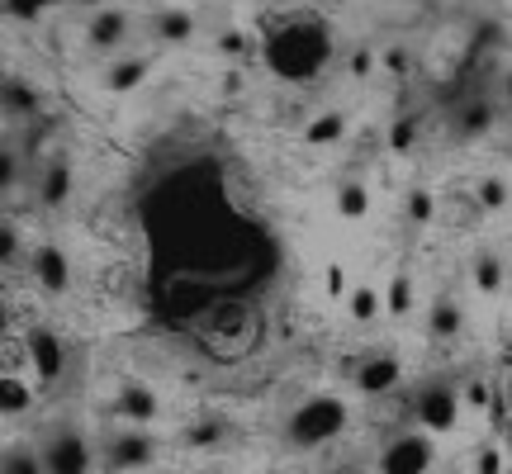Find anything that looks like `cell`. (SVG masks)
Masks as SVG:
<instances>
[{
	"label": "cell",
	"mask_w": 512,
	"mask_h": 474,
	"mask_svg": "<svg viewBox=\"0 0 512 474\" xmlns=\"http://www.w3.org/2000/svg\"><path fill=\"white\" fill-rule=\"evenodd\" d=\"M351 422V408L347 399H337V394H313L304 399L299 408H290V418H285V446L290 451H318V446H328L347 432Z\"/></svg>",
	"instance_id": "6da1fadb"
},
{
	"label": "cell",
	"mask_w": 512,
	"mask_h": 474,
	"mask_svg": "<svg viewBox=\"0 0 512 474\" xmlns=\"http://www.w3.org/2000/svg\"><path fill=\"white\" fill-rule=\"evenodd\" d=\"M38 451H43V465L48 474H91L95 470V446L91 437L76 427V422H57L48 427V437L38 441Z\"/></svg>",
	"instance_id": "7a4b0ae2"
},
{
	"label": "cell",
	"mask_w": 512,
	"mask_h": 474,
	"mask_svg": "<svg viewBox=\"0 0 512 474\" xmlns=\"http://www.w3.org/2000/svg\"><path fill=\"white\" fill-rule=\"evenodd\" d=\"M460 408H465L460 389L451 380H441V375L418 384V394H413V418L422 422V432H451L460 422Z\"/></svg>",
	"instance_id": "3957f363"
},
{
	"label": "cell",
	"mask_w": 512,
	"mask_h": 474,
	"mask_svg": "<svg viewBox=\"0 0 512 474\" xmlns=\"http://www.w3.org/2000/svg\"><path fill=\"white\" fill-rule=\"evenodd\" d=\"M152 460H157V441L143 427H124V432L105 437V446H100V465L110 474H143Z\"/></svg>",
	"instance_id": "277c9868"
},
{
	"label": "cell",
	"mask_w": 512,
	"mask_h": 474,
	"mask_svg": "<svg viewBox=\"0 0 512 474\" xmlns=\"http://www.w3.org/2000/svg\"><path fill=\"white\" fill-rule=\"evenodd\" d=\"M432 460H437V451H432L427 432H399V437L384 441L375 465H380V474H427Z\"/></svg>",
	"instance_id": "5b68a950"
},
{
	"label": "cell",
	"mask_w": 512,
	"mask_h": 474,
	"mask_svg": "<svg viewBox=\"0 0 512 474\" xmlns=\"http://www.w3.org/2000/svg\"><path fill=\"white\" fill-rule=\"evenodd\" d=\"M351 380H356L361 394H389V389L403 380V365L394 351H370L366 361L351 370Z\"/></svg>",
	"instance_id": "8992f818"
},
{
	"label": "cell",
	"mask_w": 512,
	"mask_h": 474,
	"mask_svg": "<svg viewBox=\"0 0 512 474\" xmlns=\"http://www.w3.org/2000/svg\"><path fill=\"white\" fill-rule=\"evenodd\" d=\"M124 38H128V15L124 10H114V5L95 10L91 24H86V43H91L95 53H114V48H124Z\"/></svg>",
	"instance_id": "52a82bcc"
},
{
	"label": "cell",
	"mask_w": 512,
	"mask_h": 474,
	"mask_svg": "<svg viewBox=\"0 0 512 474\" xmlns=\"http://www.w3.org/2000/svg\"><path fill=\"white\" fill-rule=\"evenodd\" d=\"M0 474H48L38 441H10V446H5V465H0Z\"/></svg>",
	"instance_id": "ba28073f"
},
{
	"label": "cell",
	"mask_w": 512,
	"mask_h": 474,
	"mask_svg": "<svg viewBox=\"0 0 512 474\" xmlns=\"http://www.w3.org/2000/svg\"><path fill=\"white\" fill-rule=\"evenodd\" d=\"M119 413H124L128 422H138V427H143V422L157 418V394H152V389H143V384L128 380L124 394H119Z\"/></svg>",
	"instance_id": "9c48e42d"
},
{
	"label": "cell",
	"mask_w": 512,
	"mask_h": 474,
	"mask_svg": "<svg viewBox=\"0 0 512 474\" xmlns=\"http://www.w3.org/2000/svg\"><path fill=\"white\" fill-rule=\"evenodd\" d=\"M5 114L10 119H29L38 114V91L24 86V76H5Z\"/></svg>",
	"instance_id": "30bf717a"
},
{
	"label": "cell",
	"mask_w": 512,
	"mask_h": 474,
	"mask_svg": "<svg viewBox=\"0 0 512 474\" xmlns=\"http://www.w3.org/2000/svg\"><path fill=\"white\" fill-rule=\"evenodd\" d=\"M157 38H162V43H190V38H195V15L181 10V5H176V10H162V15H157Z\"/></svg>",
	"instance_id": "8fae6325"
},
{
	"label": "cell",
	"mask_w": 512,
	"mask_h": 474,
	"mask_svg": "<svg viewBox=\"0 0 512 474\" xmlns=\"http://www.w3.org/2000/svg\"><path fill=\"white\" fill-rule=\"evenodd\" d=\"M465 328V313H460L456 299H437L432 304V337H456Z\"/></svg>",
	"instance_id": "7c38bea8"
},
{
	"label": "cell",
	"mask_w": 512,
	"mask_h": 474,
	"mask_svg": "<svg viewBox=\"0 0 512 474\" xmlns=\"http://www.w3.org/2000/svg\"><path fill=\"white\" fill-rule=\"evenodd\" d=\"M143 76H147V62L143 57H128V62H119V67L105 72V86H110V91H133Z\"/></svg>",
	"instance_id": "4fadbf2b"
},
{
	"label": "cell",
	"mask_w": 512,
	"mask_h": 474,
	"mask_svg": "<svg viewBox=\"0 0 512 474\" xmlns=\"http://www.w3.org/2000/svg\"><path fill=\"white\" fill-rule=\"evenodd\" d=\"M67 190H72V166L53 162L48 166V176H43V204H62L67 200Z\"/></svg>",
	"instance_id": "5bb4252c"
},
{
	"label": "cell",
	"mask_w": 512,
	"mask_h": 474,
	"mask_svg": "<svg viewBox=\"0 0 512 474\" xmlns=\"http://www.w3.org/2000/svg\"><path fill=\"white\" fill-rule=\"evenodd\" d=\"M498 280H503V261H498L494 252L475 256V285H479V290L494 294V290H498Z\"/></svg>",
	"instance_id": "9a60e30c"
},
{
	"label": "cell",
	"mask_w": 512,
	"mask_h": 474,
	"mask_svg": "<svg viewBox=\"0 0 512 474\" xmlns=\"http://www.w3.org/2000/svg\"><path fill=\"white\" fill-rule=\"evenodd\" d=\"M342 128H347V124H342V114H323V119L309 128V138H313V143H328V138L337 143V138H342Z\"/></svg>",
	"instance_id": "2e32d148"
},
{
	"label": "cell",
	"mask_w": 512,
	"mask_h": 474,
	"mask_svg": "<svg viewBox=\"0 0 512 474\" xmlns=\"http://www.w3.org/2000/svg\"><path fill=\"white\" fill-rule=\"evenodd\" d=\"M375 309H380V294H375V290H356V294H351V313H356V318H375Z\"/></svg>",
	"instance_id": "e0dca14e"
},
{
	"label": "cell",
	"mask_w": 512,
	"mask_h": 474,
	"mask_svg": "<svg viewBox=\"0 0 512 474\" xmlns=\"http://www.w3.org/2000/svg\"><path fill=\"white\" fill-rule=\"evenodd\" d=\"M38 275H43L53 290H62V275H57V252H38Z\"/></svg>",
	"instance_id": "ac0fdd59"
},
{
	"label": "cell",
	"mask_w": 512,
	"mask_h": 474,
	"mask_svg": "<svg viewBox=\"0 0 512 474\" xmlns=\"http://www.w3.org/2000/svg\"><path fill=\"white\" fill-rule=\"evenodd\" d=\"M503 200H508V185H503V181H484V204H489V209H498Z\"/></svg>",
	"instance_id": "d6986e66"
},
{
	"label": "cell",
	"mask_w": 512,
	"mask_h": 474,
	"mask_svg": "<svg viewBox=\"0 0 512 474\" xmlns=\"http://www.w3.org/2000/svg\"><path fill=\"white\" fill-rule=\"evenodd\" d=\"M408 304H413V285H408V280H399V285H394V304H389V309L403 313Z\"/></svg>",
	"instance_id": "ffe728a7"
},
{
	"label": "cell",
	"mask_w": 512,
	"mask_h": 474,
	"mask_svg": "<svg viewBox=\"0 0 512 474\" xmlns=\"http://www.w3.org/2000/svg\"><path fill=\"white\" fill-rule=\"evenodd\" d=\"M489 124H494L489 105H470V119H465V128H489Z\"/></svg>",
	"instance_id": "44dd1931"
},
{
	"label": "cell",
	"mask_w": 512,
	"mask_h": 474,
	"mask_svg": "<svg viewBox=\"0 0 512 474\" xmlns=\"http://www.w3.org/2000/svg\"><path fill=\"white\" fill-rule=\"evenodd\" d=\"M408 143H413V124H399L394 128V152H403Z\"/></svg>",
	"instance_id": "7402d4cb"
},
{
	"label": "cell",
	"mask_w": 512,
	"mask_h": 474,
	"mask_svg": "<svg viewBox=\"0 0 512 474\" xmlns=\"http://www.w3.org/2000/svg\"><path fill=\"white\" fill-rule=\"evenodd\" d=\"M427 209H432V204H427V195H413V214H418V219H427Z\"/></svg>",
	"instance_id": "603a6c76"
},
{
	"label": "cell",
	"mask_w": 512,
	"mask_h": 474,
	"mask_svg": "<svg viewBox=\"0 0 512 474\" xmlns=\"http://www.w3.org/2000/svg\"><path fill=\"white\" fill-rule=\"evenodd\" d=\"M72 5H81V10H91V15H95V10H105V0H72Z\"/></svg>",
	"instance_id": "cb8c5ba5"
},
{
	"label": "cell",
	"mask_w": 512,
	"mask_h": 474,
	"mask_svg": "<svg viewBox=\"0 0 512 474\" xmlns=\"http://www.w3.org/2000/svg\"><path fill=\"white\" fill-rule=\"evenodd\" d=\"M195 474H219V470H195Z\"/></svg>",
	"instance_id": "d4e9b609"
},
{
	"label": "cell",
	"mask_w": 512,
	"mask_h": 474,
	"mask_svg": "<svg viewBox=\"0 0 512 474\" xmlns=\"http://www.w3.org/2000/svg\"><path fill=\"white\" fill-rule=\"evenodd\" d=\"M508 95H512V72H508Z\"/></svg>",
	"instance_id": "484cf974"
}]
</instances>
